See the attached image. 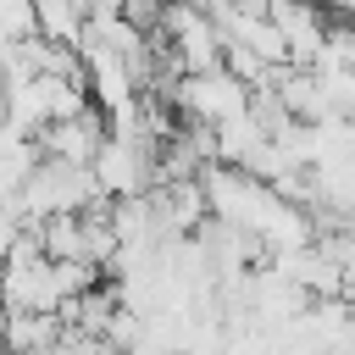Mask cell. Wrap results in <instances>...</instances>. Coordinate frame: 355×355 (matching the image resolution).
<instances>
[]
</instances>
